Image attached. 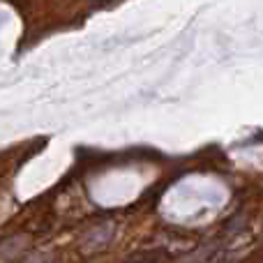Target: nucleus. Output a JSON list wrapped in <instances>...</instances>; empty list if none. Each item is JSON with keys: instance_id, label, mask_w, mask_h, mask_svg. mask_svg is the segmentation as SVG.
I'll return each instance as SVG.
<instances>
[{"instance_id": "f257e3e1", "label": "nucleus", "mask_w": 263, "mask_h": 263, "mask_svg": "<svg viewBox=\"0 0 263 263\" xmlns=\"http://www.w3.org/2000/svg\"><path fill=\"white\" fill-rule=\"evenodd\" d=\"M159 256H162V252H155V250H143V252H136V254H132L125 263H157Z\"/></svg>"}]
</instances>
